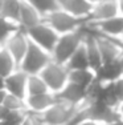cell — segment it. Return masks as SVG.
Returning a JSON list of instances; mask_svg holds the SVG:
<instances>
[{"label":"cell","instance_id":"22","mask_svg":"<svg viewBox=\"0 0 123 125\" xmlns=\"http://www.w3.org/2000/svg\"><path fill=\"white\" fill-rule=\"evenodd\" d=\"M21 1L23 0H5L3 10L0 15L5 19L15 21L19 24V19H20V10H21Z\"/></svg>","mask_w":123,"mask_h":125},{"label":"cell","instance_id":"4","mask_svg":"<svg viewBox=\"0 0 123 125\" xmlns=\"http://www.w3.org/2000/svg\"><path fill=\"white\" fill-rule=\"evenodd\" d=\"M44 21L48 23L58 35H65V33H69V32H74L81 29L86 24L87 20L75 17L72 13L64 11L62 8H58V10L50 12L49 15H46L44 17Z\"/></svg>","mask_w":123,"mask_h":125},{"label":"cell","instance_id":"23","mask_svg":"<svg viewBox=\"0 0 123 125\" xmlns=\"http://www.w3.org/2000/svg\"><path fill=\"white\" fill-rule=\"evenodd\" d=\"M50 92L44 81L41 75H29L28 76V85H27V96H34V94H41Z\"/></svg>","mask_w":123,"mask_h":125},{"label":"cell","instance_id":"8","mask_svg":"<svg viewBox=\"0 0 123 125\" xmlns=\"http://www.w3.org/2000/svg\"><path fill=\"white\" fill-rule=\"evenodd\" d=\"M86 28L87 31L93 33H99L105 35L109 37L119 39L123 33V16L118 15L115 17L103 20V21H86Z\"/></svg>","mask_w":123,"mask_h":125},{"label":"cell","instance_id":"39","mask_svg":"<svg viewBox=\"0 0 123 125\" xmlns=\"http://www.w3.org/2000/svg\"><path fill=\"white\" fill-rule=\"evenodd\" d=\"M0 48H1V47H0Z\"/></svg>","mask_w":123,"mask_h":125},{"label":"cell","instance_id":"31","mask_svg":"<svg viewBox=\"0 0 123 125\" xmlns=\"http://www.w3.org/2000/svg\"><path fill=\"white\" fill-rule=\"evenodd\" d=\"M107 125H123V118H118V120L113 121V123H110Z\"/></svg>","mask_w":123,"mask_h":125},{"label":"cell","instance_id":"11","mask_svg":"<svg viewBox=\"0 0 123 125\" xmlns=\"http://www.w3.org/2000/svg\"><path fill=\"white\" fill-rule=\"evenodd\" d=\"M56 97H57L58 101L65 103V104H68V105L81 106L82 104L86 103L87 89H85V88L80 87V85L73 84V83L69 81L62 91L56 93Z\"/></svg>","mask_w":123,"mask_h":125},{"label":"cell","instance_id":"33","mask_svg":"<svg viewBox=\"0 0 123 125\" xmlns=\"http://www.w3.org/2000/svg\"><path fill=\"white\" fill-rule=\"evenodd\" d=\"M0 89H5V79L0 76Z\"/></svg>","mask_w":123,"mask_h":125},{"label":"cell","instance_id":"14","mask_svg":"<svg viewBox=\"0 0 123 125\" xmlns=\"http://www.w3.org/2000/svg\"><path fill=\"white\" fill-rule=\"evenodd\" d=\"M25 101H27V111L29 113L41 115L57 101V97L52 92H46V93L34 94V96H27Z\"/></svg>","mask_w":123,"mask_h":125},{"label":"cell","instance_id":"28","mask_svg":"<svg viewBox=\"0 0 123 125\" xmlns=\"http://www.w3.org/2000/svg\"><path fill=\"white\" fill-rule=\"evenodd\" d=\"M75 125H105V124L98 123V121H94V120H90V118H83V120H81L80 123H77Z\"/></svg>","mask_w":123,"mask_h":125},{"label":"cell","instance_id":"25","mask_svg":"<svg viewBox=\"0 0 123 125\" xmlns=\"http://www.w3.org/2000/svg\"><path fill=\"white\" fill-rule=\"evenodd\" d=\"M44 17L60 8V0H27Z\"/></svg>","mask_w":123,"mask_h":125},{"label":"cell","instance_id":"9","mask_svg":"<svg viewBox=\"0 0 123 125\" xmlns=\"http://www.w3.org/2000/svg\"><path fill=\"white\" fill-rule=\"evenodd\" d=\"M94 35L97 39V43H98L99 51H101L103 64L119 61V59H121L123 53V47L121 41H119V39L109 37V36L99 35V33H94Z\"/></svg>","mask_w":123,"mask_h":125},{"label":"cell","instance_id":"10","mask_svg":"<svg viewBox=\"0 0 123 125\" xmlns=\"http://www.w3.org/2000/svg\"><path fill=\"white\" fill-rule=\"evenodd\" d=\"M29 44H31V40H29L27 32L24 29H20V31H17L16 33H13L12 36L8 39V41L4 44V47L15 57L17 64L20 65V62L24 59L25 53L28 52Z\"/></svg>","mask_w":123,"mask_h":125},{"label":"cell","instance_id":"12","mask_svg":"<svg viewBox=\"0 0 123 125\" xmlns=\"http://www.w3.org/2000/svg\"><path fill=\"white\" fill-rule=\"evenodd\" d=\"M119 15L118 0H99L93 4V10L87 21H103Z\"/></svg>","mask_w":123,"mask_h":125},{"label":"cell","instance_id":"35","mask_svg":"<svg viewBox=\"0 0 123 125\" xmlns=\"http://www.w3.org/2000/svg\"><path fill=\"white\" fill-rule=\"evenodd\" d=\"M119 62H121V67H122V71H123V53H122L121 59H119Z\"/></svg>","mask_w":123,"mask_h":125},{"label":"cell","instance_id":"2","mask_svg":"<svg viewBox=\"0 0 123 125\" xmlns=\"http://www.w3.org/2000/svg\"><path fill=\"white\" fill-rule=\"evenodd\" d=\"M81 106H72L57 100L44 113L37 115V117L42 125H70L75 115L80 112Z\"/></svg>","mask_w":123,"mask_h":125},{"label":"cell","instance_id":"20","mask_svg":"<svg viewBox=\"0 0 123 125\" xmlns=\"http://www.w3.org/2000/svg\"><path fill=\"white\" fill-rule=\"evenodd\" d=\"M19 69V64L5 47L0 48V76L7 79L9 75Z\"/></svg>","mask_w":123,"mask_h":125},{"label":"cell","instance_id":"30","mask_svg":"<svg viewBox=\"0 0 123 125\" xmlns=\"http://www.w3.org/2000/svg\"><path fill=\"white\" fill-rule=\"evenodd\" d=\"M5 97H7V91H5V89H0V105L4 104Z\"/></svg>","mask_w":123,"mask_h":125},{"label":"cell","instance_id":"36","mask_svg":"<svg viewBox=\"0 0 123 125\" xmlns=\"http://www.w3.org/2000/svg\"><path fill=\"white\" fill-rule=\"evenodd\" d=\"M4 1H5V0H0V12H1V10H3V5H4Z\"/></svg>","mask_w":123,"mask_h":125},{"label":"cell","instance_id":"13","mask_svg":"<svg viewBox=\"0 0 123 125\" xmlns=\"http://www.w3.org/2000/svg\"><path fill=\"white\" fill-rule=\"evenodd\" d=\"M28 76L24 71L19 69L9 75L5 79V91L7 93L15 94V96L27 99V85H28Z\"/></svg>","mask_w":123,"mask_h":125},{"label":"cell","instance_id":"38","mask_svg":"<svg viewBox=\"0 0 123 125\" xmlns=\"http://www.w3.org/2000/svg\"><path fill=\"white\" fill-rule=\"evenodd\" d=\"M87 1H90L91 4H94V3H97V1H99V0H87Z\"/></svg>","mask_w":123,"mask_h":125},{"label":"cell","instance_id":"17","mask_svg":"<svg viewBox=\"0 0 123 125\" xmlns=\"http://www.w3.org/2000/svg\"><path fill=\"white\" fill-rule=\"evenodd\" d=\"M60 8L73 16L87 20L93 10V4L87 0H60Z\"/></svg>","mask_w":123,"mask_h":125},{"label":"cell","instance_id":"3","mask_svg":"<svg viewBox=\"0 0 123 125\" xmlns=\"http://www.w3.org/2000/svg\"><path fill=\"white\" fill-rule=\"evenodd\" d=\"M52 60H53L52 53H49L48 51L42 49L37 44L31 41L28 52L25 53L19 68L21 71H24L27 75H40L42 72V69Z\"/></svg>","mask_w":123,"mask_h":125},{"label":"cell","instance_id":"27","mask_svg":"<svg viewBox=\"0 0 123 125\" xmlns=\"http://www.w3.org/2000/svg\"><path fill=\"white\" fill-rule=\"evenodd\" d=\"M111 92H113V97L115 100L116 105H121L123 103V76L119 77L116 81L111 83Z\"/></svg>","mask_w":123,"mask_h":125},{"label":"cell","instance_id":"29","mask_svg":"<svg viewBox=\"0 0 123 125\" xmlns=\"http://www.w3.org/2000/svg\"><path fill=\"white\" fill-rule=\"evenodd\" d=\"M8 115H9V111H8L4 105H0V121L5 120V118L8 117Z\"/></svg>","mask_w":123,"mask_h":125},{"label":"cell","instance_id":"15","mask_svg":"<svg viewBox=\"0 0 123 125\" xmlns=\"http://www.w3.org/2000/svg\"><path fill=\"white\" fill-rule=\"evenodd\" d=\"M85 27H86V24H85ZM86 31H87V28H86ZM83 44H85V48H86V52H87L90 69L97 72L103 65V60H102V55H101V51H99L98 43H97L95 35L93 32L87 31L86 36H85V40H83Z\"/></svg>","mask_w":123,"mask_h":125},{"label":"cell","instance_id":"7","mask_svg":"<svg viewBox=\"0 0 123 125\" xmlns=\"http://www.w3.org/2000/svg\"><path fill=\"white\" fill-rule=\"evenodd\" d=\"M25 32H27L29 40H31L32 43L37 44V45L41 47L42 49L48 51L49 53L53 52L56 44H57L58 39H60V35H58L46 21H41L40 24L27 29Z\"/></svg>","mask_w":123,"mask_h":125},{"label":"cell","instance_id":"1","mask_svg":"<svg viewBox=\"0 0 123 125\" xmlns=\"http://www.w3.org/2000/svg\"><path fill=\"white\" fill-rule=\"evenodd\" d=\"M86 32H87L86 27L83 25L78 31L60 35V39H58L53 52H52L53 60L57 62H61V64H66L68 60L73 56V53L83 44Z\"/></svg>","mask_w":123,"mask_h":125},{"label":"cell","instance_id":"21","mask_svg":"<svg viewBox=\"0 0 123 125\" xmlns=\"http://www.w3.org/2000/svg\"><path fill=\"white\" fill-rule=\"evenodd\" d=\"M66 67L69 71H77V69H89L90 64H89V59H87V52L85 48V44L82 45L73 53V56L68 60Z\"/></svg>","mask_w":123,"mask_h":125},{"label":"cell","instance_id":"24","mask_svg":"<svg viewBox=\"0 0 123 125\" xmlns=\"http://www.w3.org/2000/svg\"><path fill=\"white\" fill-rule=\"evenodd\" d=\"M20 29H21V27L17 23L11 21V20L5 19L0 15V47H4V44L8 41V39Z\"/></svg>","mask_w":123,"mask_h":125},{"label":"cell","instance_id":"5","mask_svg":"<svg viewBox=\"0 0 123 125\" xmlns=\"http://www.w3.org/2000/svg\"><path fill=\"white\" fill-rule=\"evenodd\" d=\"M82 113L85 118L98 121L105 125L113 123V121L121 118L118 112V108L105 103L102 100H94V101H86L82 105Z\"/></svg>","mask_w":123,"mask_h":125},{"label":"cell","instance_id":"16","mask_svg":"<svg viewBox=\"0 0 123 125\" xmlns=\"http://www.w3.org/2000/svg\"><path fill=\"white\" fill-rule=\"evenodd\" d=\"M41 21H44L42 15L31 3H28L27 0H23L21 10H20V19H19V25L21 27V29L27 31V29L32 28V27L40 24Z\"/></svg>","mask_w":123,"mask_h":125},{"label":"cell","instance_id":"37","mask_svg":"<svg viewBox=\"0 0 123 125\" xmlns=\"http://www.w3.org/2000/svg\"><path fill=\"white\" fill-rule=\"evenodd\" d=\"M119 41H121V44H122V47H123V33L121 35V37H119Z\"/></svg>","mask_w":123,"mask_h":125},{"label":"cell","instance_id":"32","mask_svg":"<svg viewBox=\"0 0 123 125\" xmlns=\"http://www.w3.org/2000/svg\"><path fill=\"white\" fill-rule=\"evenodd\" d=\"M118 4H119V15L123 16V0H118Z\"/></svg>","mask_w":123,"mask_h":125},{"label":"cell","instance_id":"6","mask_svg":"<svg viewBox=\"0 0 123 125\" xmlns=\"http://www.w3.org/2000/svg\"><path fill=\"white\" fill-rule=\"evenodd\" d=\"M69 72L65 64L52 60L40 73L52 93H58L69 83Z\"/></svg>","mask_w":123,"mask_h":125},{"label":"cell","instance_id":"34","mask_svg":"<svg viewBox=\"0 0 123 125\" xmlns=\"http://www.w3.org/2000/svg\"><path fill=\"white\" fill-rule=\"evenodd\" d=\"M118 112H119V116H121V118H123V103L118 106Z\"/></svg>","mask_w":123,"mask_h":125},{"label":"cell","instance_id":"26","mask_svg":"<svg viewBox=\"0 0 123 125\" xmlns=\"http://www.w3.org/2000/svg\"><path fill=\"white\" fill-rule=\"evenodd\" d=\"M3 105L9 112H25L27 111V101H25V99L15 96V94H11V93H7V97H5Z\"/></svg>","mask_w":123,"mask_h":125},{"label":"cell","instance_id":"18","mask_svg":"<svg viewBox=\"0 0 123 125\" xmlns=\"http://www.w3.org/2000/svg\"><path fill=\"white\" fill-rule=\"evenodd\" d=\"M95 75H97V80L99 83H102V84H111V83L116 81L119 77L123 76L121 62L119 61L106 62V64H103L97 71Z\"/></svg>","mask_w":123,"mask_h":125},{"label":"cell","instance_id":"19","mask_svg":"<svg viewBox=\"0 0 123 125\" xmlns=\"http://www.w3.org/2000/svg\"><path fill=\"white\" fill-rule=\"evenodd\" d=\"M97 80V75L94 71L89 69H77V71H70L69 72V81L73 84H77L80 87L89 89L94 84Z\"/></svg>","mask_w":123,"mask_h":125}]
</instances>
